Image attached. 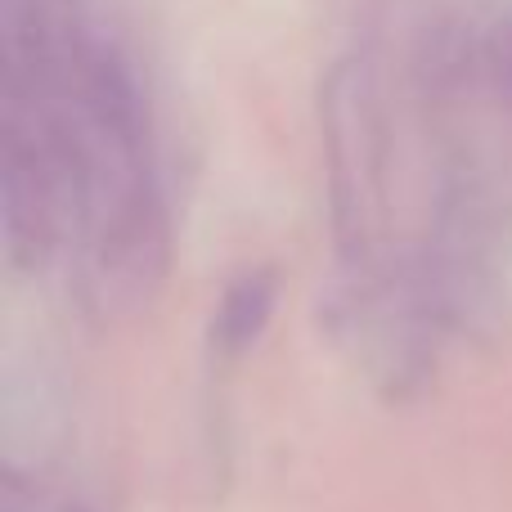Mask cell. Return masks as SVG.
Instances as JSON below:
<instances>
[{
    "label": "cell",
    "instance_id": "6da1fadb",
    "mask_svg": "<svg viewBox=\"0 0 512 512\" xmlns=\"http://www.w3.org/2000/svg\"><path fill=\"white\" fill-rule=\"evenodd\" d=\"M270 315H274V274H265V270L243 274L221 301V319H216L221 346H230V351L252 346L265 333Z\"/></svg>",
    "mask_w": 512,
    "mask_h": 512
}]
</instances>
